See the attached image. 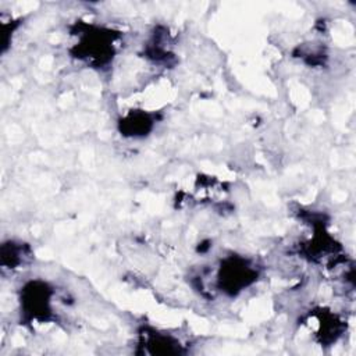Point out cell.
<instances>
[{
    "instance_id": "1",
    "label": "cell",
    "mask_w": 356,
    "mask_h": 356,
    "mask_svg": "<svg viewBox=\"0 0 356 356\" xmlns=\"http://www.w3.org/2000/svg\"><path fill=\"white\" fill-rule=\"evenodd\" d=\"M221 284L224 282L227 291H231L232 293L249 285L256 277V271L252 268V266L241 259L228 260L227 266L221 268Z\"/></svg>"
}]
</instances>
